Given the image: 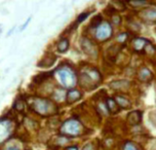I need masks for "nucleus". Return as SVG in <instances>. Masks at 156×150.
I'll list each match as a JSON object with an SVG mask.
<instances>
[{
  "label": "nucleus",
  "instance_id": "nucleus-23",
  "mask_svg": "<svg viewBox=\"0 0 156 150\" xmlns=\"http://www.w3.org/2000/svg\"><path fill=\"white\" fill-rule=\"evenodd\" d=\"M88 15H90V13H86V12L81 13V15H79V16H78V18H77V22H78V23H81L82 21H84L85 19L87 18Z\"/></svg>",
  "mask_w": 156,
  "mask_h": 150
},
{
  "label": "nucleus",
  "instance_id": "nucleus-24",
  "mask_svg": "<svg viewBox=\"0 0 156 150\" xmlns=\"http://www.w3.org/2000/svg\"><path fill=\"white\" fill-rule=\"evenodd\" d=\"M129 4L133 5V6H142V5L146 4V2H144V1H142V2L136 1V2H129Z\"/></svg>",
  "mask_w": 156,
  "mask_h": 150
},
{
  "label": "nucleus",
  "instance_id": "nucleus-22",
  "mask_svg": "<svg viewBox=\"0 0 156 150\" xmlns=\"http://www.w3.org/2000/svg\"><path fill=\"white\" fill-rule=\"evenodd\" d=\"M15 108H16V110H19V111H23V109H24V104H23V102L16 101V104H15Z\"/></svg>",
  "mask_w": 156,
  "mask_h": 150
},
{
  "label": "nucleus",
  "instance_id": "nucleus-10",
  "mask_svg": "<svg viewBox=\"0 0 156 150\" xmlns=\"http://www.w3.org/2000/svg\"><path fill=\"white\" fill-rule=\"evenodd\" d=\"M106 105H107V109L111 114H117L120 111V108L117 105L115 100L112 98H108L106 100Z\"/></svg>",
  "mask_w": 156,
  "mask_h": 150
},
{
  "label": "nucleus",
  "instance_id": "nucleus-27",
  "mask_svg": "<svg viewBox=\"0 0 156 150\" xmlns=\"http://www.w3.org/2000/svg\"><path fill=\"white\" fill-rule=\"evenodd\" d=\"M66 150H78V148L76 146H71V147H68Z\"/></svg>",
  "mask_w": 156,
  "mask_h": 150
},
{
  "label": "nucleus",
  "instance_id": "nucleus-25",
  "mask_svg": "<svg viewBox=\"0 0 156 150\" xmlns=\"http://www.w3.org/2000/svg\"><path fill=\"white\" fill-rule=\"evenodd\" d=\"M31 19H32V18H31V16H30V18H29V19H27V20H26V22H25V24L23 25V27H22V28H21V31H24V30H25V29H26V27L28 26V24H29V23H30V21H31Z\"/></svg>",
  "mask_w": 156,
  "mask_h": 150
},
{
  "label": "nucleus",
  "instance_id": "nucleus-26",
  "mask_svg": "<svg viewBox=\"0 0 156 150\" xmlns=\"http://www.w3.org/2000/svg\"><path fill=\"white\" fill-rule=\"evenodd\" d=\"M83 150H94V146H93V144L88 143L87 145H85V147H84V148H83Z\"/></svg>",
  "mask_w": 156,
  "mask_h": 150
},
{
  "label": "nucleus",
  "instance_id": "nucleus-7",
  "mask_svg": "<svg viewBox=\"0 0 156 150\" xmlns=\"http://www.w3.org/2000/svg\"><path fill=\"white\" fill-rule=\"evenodd\" d=\"M115 102L117 103V105L119 106V108H122V109H129L132 107V103L127 98L121 96V95H117L115 96Z\"/></svg>",
  "mask_w": 156,
  "mask_h": 150
},
{
  "label": "nucleus",
  "instance_id": "nucleus-14",
  "mask_svg": "<svg viewBox=\"0 0 156 150\" xmlns=\"http://www.w3.org/2000/svg\"><path fill=\"white\" fill-rule=\"evenodd\" d=\"M55 62V55H49V57H46L44 58L38 63V66L39 67H51L52 66V64Z\"/></svg>",
  "mask_w": 156,
  "mask_h": 150
},
{
  "label": "nucleus",
  "instance_id": "nucleus-8",
  "mask_svg": "<svg viewBox=\"0 0 156 150\" xmlns=\"http://www.w3.org/2000/svg\"><path fill=\"white\" fill-rule=\"evenodd\" d=\"M130 83L127 80H119V81H113L110 83V88L116 91H125L129 88Z\"/></svg>",
  "mask_w": 156,
  "mask_h": 150
},
{
  "label": "nucleus",
  "instance_id": "nucleus-21",
  "mask_svg": "<svg viewBox=\"0 0 156 150\" xmlns=\"http://www.w3.org/2000/svg\"><path fill=\"white\" fill-rule=\"evenodd\" d=\"M121 22V18L118 16H112V20H111V23H112L113 25H119Z\"/></svg>",
  "mask_w": 156,
  "mask_h": 150
},
{
  "label": "nucleus",
  "instance_id": "nucleus-3",
  "mask_svg": "<svg viewBox=\"0 0 156 150\" xmlns=\"http://www.w3.org/2000/svg\"><path fill=\"white\" fill-rule=\"evenodd\" d=\"M112 36V28L111 25L107 22H102V24L98 27L96 37L98 40L100 41H105L108 40Z\"/></svg>",
  "mask_w": 156,
  "mask_h": 150
},
{
  "label": "nucleus",
  "instance_id": "nucleus-2",
  "mask_svg": "<svg viewBox=\"0 0 156 150\" xmlns=\"http://www.w3.org/2000/svg\"><path fill=\"white\" fill-rule=\"evenodd\" d=\"M93 71V70H91ZM91 72H86V73H81L79 76V81L80 84L85 88H94L97 87L98 82L100 80V74L96 72L94 75H90Z\"/></svg>",
  "mask_w": 156,
  "mask_h": 150
},
{
  "label": "nucleus",
  "instance_id": "nucleus-6",
  "mask_svg": "<svg viewBox=\"0 0 156 150\" xmlns=\"http://www.w3.org/2000/svg\"><path fill=\"white\" fill-rule=\"evenodd\" d=\"M81 46L87 55H97V49H96V46L94 44L91 42L90 40L86 39V38H82L81 40Z\"/></svg>",
  "mask_w": 156,
  "mask_h": 150
},
{
  "label": "nucleus",
  "instance_id": "nucleus-18",
  "mask_svg": "<svg viewBox=\"0 0 156 150\" xmlns=\"http://www.w3.org/2000/svg\"><path fill=\"white\" fill-rule=\"evenodd\" d=\"M101 24H102V19L100 16H97L96 18H94L93 21H91V25H93V27H99Z\"/></svg>",
  "mask_w": 156,
  "mask_h": 150
},
{
  "label": "nucleus",
  "instance_id": "nucleus-16",
  "mask_svg": "<svg viewBox=\"0 0 156 150\" xmlns=\"http://www.w3.org/2000/svg\"><path fill=\"white\" fill-rule=\"evenodd\" d=\"M123 150H140V147L136 145V143L132 142V141H127L124 144Z\"/></svg>",
  "mask_w": 156,
  "mask_h": 150
},
{
  "label": "nucleus",
  "instance_id": "nucleus-9",
  "mask_svg": "<svg viewBox=\"0 0 156 150\" xmlns=\"http://www.w3.org/2000/svg\"><path fill=\"white\" fill-rule=\"evenodd\" d=\"M150 42L147 39H144V38H136L133 41V46L135 48V51L136 52H141L148 45Z\"/></svg>",
  "mask_w": 156,
  "mask_h": 150
},
{
  "label": "nucleus",
  "instance_id": "nucleus-19",
  "mask_svg": "<svg viewBox=\"0 0 156 150\" xmlns=\"http://www.w3.org/2000/svg\"><path fill=\"white\" fill-rule=\"evenodd\" d=\"M149 118H150V120H151V123H153V126L156 127V110L151 111V112H150Z\"/></svg>",
  "mask_w": 156,
  "mask_h": 150
},
{
  "label": "nucleus",
  "instance_id": "nucleus-4",
  "mask_svg": "<svg viewBox=\"0 0 156 150\" xmlns=\"http://www.w3.org/2000/svg\"><path fill=\"white\" fill-rule=\"evenodd\" d=\"M61 81L65 87H73L76 81V76L69 68H63L60 71Z\"/></svg>",
  "mask_w": 156,
  "mask_h": 150
},
{
  "label": "nucleus",
  "instance_id": "nucleus-17",
  "mask_svg": "<svg viewBox=\"0 0 156 150\" xmlns=\"http://www.w3.org/2000/svg\"><path fill=\"white\" fill-rule=\"evenodd\" d=\"M119 52V48L117 45H113L112 48H109L108 51V54H109V57H111L112 59H115L117 57V54Z\"/></svg>",
  "mask_w": 156,
  "mask_h": 150
},
{
  "label": "nucleus",
  "instance_id": "nucleus-5",
  "mask_svg": "<svg viewBox=\"0 0 156 150\" xmlns=\"http://www.w3.org/2000/svg\"><path fill=\"white\" fill-rule=\"evenodd\" d=\"M142 120V112L141 111H132L126 117V121L127 123L130 124V126H136L141 123Z\"/></svg>",
  "mask_w": 156,
  "mask_h": 150
},
{
  "label": "nucleus",
  "instance_id": "nucleus-13",
  "mask_svg": "<svg viewBox=\"0 0 156 150\" xmlns=\"http://www.w3.org/2000/svg\"><path fill=\"white\" fill-rule=\"evenodd\" d=\"M142 16L146 20L155 21L156 20V8H146L142 12Z\"/></svg>",
  "mask_w": 156,
  "mask_h": 150
},
{
  "label": "nucleus",
  "instance_id": "nucleus-15",
  "mask_svg": "<svg viewBox=\"0 0 156 150\" xmlns=\"http://www.w3.org/2000/svg\"><path fill=\"white\" fill-rule=\"evenodd\" d=\"M69 48V40L68 39H62L58 43V49L61 52H66Z\"/></svg>",
  "mask_w": 156,
  "mask_h": 150
},
{
  "label": "nucleus",
  "instance_id": "nucleus-20",
  "mask_svg": "<svg viewBox=\"0 0 156 150\" xmlns=\"http://www.w3.org/2000/svg\"><path fill=\"white\" fill-rule=\"evenodd\" d=\"M117 39H118V41L120 43H124L125 41H126V39H127V34H126V33H121V34L118 36V38H117Z\"/></svg>",
  "mask_w": 156,
  "mask_h": 150
},
{
  "label": "nucleus",
  "instance_id": "nucleus-28",
  "mask_svg": "<svg viewBox=\"0 0 156 150\" xmlns=\"http://www.w3.org/2000/svg\"><path fill=\"white\" fill-rule=\"evenodd\" d=\"M15 28H16V27H13V28H12V29H10V30H9V32H8V34H7V36H9L10 34H12V32H13V30H15Z\"/></svg>",
  "mask_w": 156,
  "mask_h": 150
},
{
  "label": "nucleus",
  "instance_id": "nucleus-1",
  "mask_svg": "<svg viewBox=\"0 0 156 150\" xmlns=\"http://www.w3.org/2000/svg\"><path fill=\"white\" fill-rule=\"evenodd\" d=\"M83 127L79 121L75 120V119H71V120L66 121L61 127V132L63 135L70 136V137H75L82 133Z\"/></svg>",
  "mask_w": 156,
  "mask_h": 150
},
{
  "label": "nucleus",
  "instance_id": "nucleus-11",
  "mask_svg": "<svg viewBox=\"0 0 156 150\" xmlns=\"http://www.w3.org/2000/svg\"><path fill=\"white\" fill-rule=\"evenodd\" d=\"M81 96H82V94L80 93L79 91L71 90V91H69L68 93H67V101H68V103L72 104V103L78 101V100L81 98Z\"/></svg>",
  "mask_w": 156,
  "mask_h": 150
},
{
  "label": "nucleus",
  "instance_id": "nucleus-12",
  "mask_svg": "<svg viewBox=\"0 0 156 150\" xmlns=\"http://www.w3.org/2000/svg\"><path fill=\"white\" fill-rule=\"evenodd\" d=\"M139 78H140V80H142V81H144V82H149L150 80L153 78V75H152L151 71H150L149 69L143 68L140 71V73H139Z\"/></svg>",
  "mask_w": 156,
  "mask_h": 150
}]
</instances>
